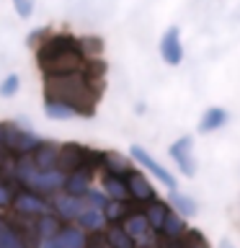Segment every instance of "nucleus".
<instances>
[{
	"label": "nucleus",
	"instance_id": "f257e3e1",
	"mask_svg": "<svg viewBox=\"0 0 240 248\" xmlns=\"http://www.w3.org/2000/svg\"><path fill=\"white\" fill-rule=\"evenodd\" d=\"M44 98L67 104L75 116H93L101 98V78H93L85 70L65 75H44Z\"/></svg>",
	"mask_w": 240,
	"mask_h": 248
},
{
	"label": "nucleus",
	"instance_id": "f03ea898",
	"mask_svg": "<svg viewBox=\"0 0 240 248\" xmlns=\"http://www.w3.org/2000/svg\"><path fill=\"white\" fill-rule=\"evenodd\" d=\"M15 176H18L21 184H26L29 189L36 191V194H52V191H57L65 186V173H62L60 168L42 170L29 160V155H23V160L18 163V168H15Z\"/></svg>",
	"mask_w": 240,
	"mask_h": 248
},
{
	"label": "nucleus",
	"instance_id": "7ed1b4c3",
	"mask_svg": "<svg viewBox=\"0 0 240 248\" xmlns=\"http://www.w3.org/2000/svg\"><path fill=\"white\" fill-rule=\"evenodd\" d=\"M39 142H42V140H39L34 132L21 129L15 122L0 124V147H3V150H8L11 155H18V158H23V155H29Z\"/></svg>",
	"mask_w": 240,
	"mask_h": 248
},
{
	"label": "nucleus",
	"instance_id": "20e7f679",
	"mask_svg": "<svg viewBox=\"0 0 240 248\" xmlns=\"http://www.w3.org/2000/svg\"><path fill=\"white\" fill-rule=\"evenodd\" d=\"M85 54L80 52V44L73 46V49H65L54 57L39 62V70L44 75H65V73H77V70H85Z\"/></svg>",
	"mask_w": 240,
	"mask_h": 248
},
{
	"label": "nucleus",
	"instance_id": "39448f33",
	"mask_svg": "<svg viewBox=\"0 0 240 248\" xmlns=\"http://www.w3.org/2000/svg\"><path fill=\"white\" fill-rule=\"evenodd\" d=\"M129 155H132V158H135V160L139 163V166H145L147 170H150V173H152L155 178H158L160 184H165V186H168L170 191L176 189V178H173V173H170L168 168H163L160 163H158V160H155V158H152L150 153L145 150V147H139V145H132Z\"/></svg>",
	"mask_w": 240,
	"mask_h": 248
},
{
	"label": "nucleus",
	"instance_id": "423d86ee",
	"mask_svg": "<svg viewBox=\"0 0 240 248\" xmlns=\"http://www.w3.org/2000/svg\"><path fill=\"white\" fill-rule=\"evenodd\" d=\"M11 207L18 215H44V212H49V204L44 202V197H42V194H36V191H31V189L15 191Z\"/></svg>",
	"mask_w": 240,
	"mask_h": 248
},
{
	"label": "nucleus",
	"instance_id": "0eeeda50",
	"mask_svg": "<svg viewBox=\"0 0 240 248\" xmlns=\"http://www.w3.org/2000/svg\"><path fill=\"white\" fill-rule=\"evenodd\" d=\"M77 44H80V39H75L70 34L46 36L44 42L36 46V65H39V62H44V60H49V57H54V54L65 52V49H73V46H77Z\"/></svg>",
	"mask_w": 240,
	"mask_h": 248
},
{
	"label": "nucleus",
	"instance_id": "6e6552de",
	"mask_svg": "<svg viewBox=\"0 0 240 248\" xmlns=\"http://www.w3.org/2000/svg\"><path fill=\"white\" fill-rule=\"evenodd\" d=\"M85 158H88V150L77 142H67L60 145V155H57V168L62 173H70V170H77L85 166Z\"/></svg>",
	"mask_w": 240,
	"mask_h": 248
},
{
	"label": "nucleus",
	"instance_id": "1a4fd4ad",
	"mask_svg": "<svg viewBox=\"0 0 240 248\" xmlns=\"http://www.w3.org/2000/svg\"><path fill=\"white\" fill-rule=\"evenodd\" d=\"M160 57L168 62V65H181L183 60V44H181V31L178 26H170L160 39Z\"/></svg>",
	"mask_w": 240,
	"mask_h": 248
},
{
	"label": "nucleus",
	"instance_id": "9d476101",
	"mask_svg": "<svg viewBox=\"0 0 240 248\" xmlns=\"http://www.w3.org/2000/svg\"><path fill=\"white\" fill-rule=\"evenodd\" d=\"M191 137H178L173 145H170V158L178 163V168L183 170L186 176H194L196 173V160H194V153H191Z\"/></svg>",
	"mask_w": 240,
	"mask_h": 248
},
{
	"label": "nucleus",
	"instance_id": "9b49d317",
	"mask_svg": "<svg viewBox=\"0 0 240 248\" xmlns=\"http://www.w3.org/2000/svg\"><path fill=\"white\" fill-rule=\"evenodd\" d=\"M124 181H127V189H129V197H135L139 202H150L155 199V189L147 178L139 173V170H127L124 173Z\"/></svg>",
	"mask_w": 240,
	"mask_h": 248
},
{
	"label": "nucleus",
	"instance_id": "f8f14e48",
	"mask_svg": "<svg viewBox=\"0 0 240 248\" xmlns=\"http://www.w3.org/2000/svg\"><path fill=\"white\" fill-rule=\"evenodd\" d=\"M57 155H60V145H54V142H39L34 150L29 153V160L34 163L36 168L49 170V168H57Z\"/></svg>",
	"mask_w": 240,
	"mask_h": 248
},
{
	"label": "nucleus",
	"instance_id": "ddd939ff",
	"mask_svg": "<svg viewBox=\"0 0 240 248\" xmlns=\"http://www.w3.org/2000/svg\"><path fill=\"white\" fill-rule=\"evenodd\" d=\"M121 228L129 232L135 243H145V240H150V232H152V228H150V222H147L145 212H129L127 217H124V225H121Z\"/></svg>",
	"mask_w": 240,
	"mask_h": 248
},
{
	"label": "nucleus",
	"instance_id": "4468645a",
	"mask_svg": "<svg viewBox=\"0 0 240 248\" xmlns=\"http://www.w3.org/2000/svg\"><path fill=\"white\" fill-rule=\"evenodd\" d=\"M62 189L67 194H73V197H83L90 189V168H77V170L65 173V186Z\"/></svg>",
	"mask_w": 240,
	"mask_h": 248
},
{
	"label": "nucleus",
	"instance_id": "2eb2a0df",
	"mask_svg": "<svg viewBox=\"0 0 240 248\" xmlns=\"http://www.w3.org/2000/svg\"><path fill=\"white\" fill-rule=\"evenodd\" d=\"M101 186H104V194L108 199H119V202H127L129 199V189H127V181L124 176H116V173H106L101 176Z\"/></svg>",
	"mask_w": 240,
	"mask_h": 248
},
{
	"label": "nucleus",
	"instance_id": "dca6fc26",
	"mask_svg": "<svg viewBox=\"0 0 240 248\" xmlns=\"http://www.w3.org/2000/svg\"><path fill=\"white\" fill-rule=\"evenodd\" d=\"M80 209H83L80 197H73V194H67V191L54 199V215L62 217V220H75Z\"/></svg>",
	"mask_w": 240,
	"mask_h": 248
},
{
	"label": "nucleus",
	"instance_id": "f3484780",
	"mask_svg": "<svg viewBox=\"0 0 240 248\" xmlns=\"http://www.w3.org/2000/svg\"><path fill=\"white\" fill-rule=\"evenodd\" d=\"M54 243H57V248H85L88 235L80 228H60V232L54 235Z\"/></svg>",
	"mask_w": 240,
	"mask_h": 248
},
{
	"label": "nucleus",
	"instance_id": "a211bd4d",
	"mask_svg": "<svg viewBox=\"0 0 240 248\" xmlns=\"http://www.w3.org/2000/svg\"><path fill=\"white\" fill-rule=\"evenodd\" d=\"M75 220L80 222L83 228L93 230V232H101V230L106 228V215H104V209H96V207H85V209H80Z\"/></svg>",
	"mask_w": 240,
	"mask_h": 248
},
{
	"label": "nucleus",
	"instance_id": "6ab92c4d",
	"mask_svg": "<svg viewBox=\"0 0 240 248\" xmlns=\"http://www.w3.org/2000/svg\"><path fill=\"white\" fill-rule=\"evenodd\" d=\"M227 119H230V114L225 111V108H220V106H212V108H207L204 111V116H201V122H199V132H214V129H220L222 124H227Z\"/></svg>",
	"mask_w": 240,
	"mask_h": 248
},
{
	"label": "nucleus",
	"instance_id": "aec40b11",
	"mask_svg": "<svg viewBox=\"0 0 240 248\" xmlns=\"http://www.w3.org/2000/svg\"><path fill=\"white\" fill-rule=\"evenodd\" d=\"M106 246L108 248H137V243L132 240V235L116 222H111L106 228Z\"/></svg>",
	"mask_w": 240,
	"mask_h": 248
},
{
	"label": "nucleus",
	"instance_id": "412c9836",
	"mask_svg": "<svg viewBox=\"0 0 240 248\" xmlns=\"http://www.w3.org/2000/svg\"><path fill=\"white\" fill-rule=\"evenodd\" d=\"M158 232L165 235V238H181L186 232V220L178 212H173V209H168V215H165V220H163Z\"/></svg>",
	"mask_w": 240,
	"mask_h": 248
},
{
	"label": "nucleus",
	"instance_id": "4be33fe9",
	"mask_svg": "<svg viewBox=\"0 0 240 248\" xmlns=\"http://www.w3.org/2000/svg\"><path fill=\"white\" fill-rule=\"evenodd\" d=\"M168 204H170V209H176L181 217H194L196 215V202H194L191 197H186V194H178L176 189L170 191Z\"/></svg>",
	"mask_w": 240,
	"mask_h": 248
},
{
	"label": "nucleus",
	"instance_id": "5701e85b",
	"mask_svg": "<svg viewBox=\"0 0 240 248\" xmlns=\"http://www.w3.org/2000/svg\"><path fill=\"white\" fill-rule=\"evenodd\" d=\"M168 209H170V204H165V202L150 199V204H147V209H145V217H147V222H150V228L155 232L160 230V225H163V220H165Z\"/></svg>",
	"mask_w": 240,
	"mask_h": 248
},
{
	"label": "nucleus",
	"instance_id": "b1692460",
	"mask_svg": "<svg viewBox=\"0 0 240 248\" xmlns=\"http://www.w3.org/2000/svg\"><path fill=\"white\" fill-rule=\"evenodd\" d=\"M60 228H62V222H60L57 215H49V212L39 215V225H36L39 238H54L60 232Z\"/></svg>",
	"mask_w": 240,
	"mask_h": 248
},
{
	"label": "nucleus",
	"instance_id": "393cba45",
	"mask_svg": "<svg viewBox=\"0 0 240 248\" xmlns=\"http://www.w3.org/2000/svg\"><path fill=\"white\" fill-rule=\"evenodd\" d=\"M0 248H26L18 230H13L11 222H5V220H0Z\"/></svg>",
	"mask_w": 240,
	"mask_h": 248
},
{
	"label": "nucleus",
	"instance_id": "a878e982",
	"mask_svg": "<svg viewBox=\"0 0 240 248\" xmlns=\"http://www.w3.org/2000/svg\"><path fill=\"white\" fill-rule=\"evenodd\" d=\"M101 163L106 166L108 173H116V176H124L129 170V160L124 158V155H119V153H104Z\"/></svg>",
	"mask_w": 240,
	"mask_h": 248
},
{
	"label": "nucleus",
	"instance_id": "bb28decb",
	"mask_svg": "<svg viewBox=\"0 0 240 248\" xmlns=\"http://www.w3.org/2000/svg\"><path fill=\"white\" fill-rule=\"evenodd\" d=\"M44 111L49 119H73L75 116V111L67 104H60V101H52V98H44Z\"/></svg>",
	"mask_w": 240,
	"mask_h": 248
},
{
	"label": "nucleus",
	"instance_id": "cd10ccee",
	"mask_svg": "<svg viewBox=\"0 0 240 248\" xmlns=\"http://www.w3.org/2000/svg\"><path fill=\"white\" fill-rule=\"evenodd\" d=\"M104 215H106V222H119L121 217L129 215V204L127 202H119V199H111V202H106Z\"/></svg>",
	"mask_w": 240,
	"mask_h": 248
},
{
	"label": "nucleus",
	"instance_id": "c85d7f7f",
	"mask_svg": "<svg viewBox=\"0 0 240 248\" xmlns=\"http://www.w3.org/2000/svg\"><path fill=\"white\" fill-rule=\"evenodd\" d=\"M18 88H21V78L15 75V73H11V75H5L3 83H0V96H3V98H11V96H15V93H18Z\"/></svg>",
	"mask_w": 240,
	"mask_h": 248
},
{
	"label": "nucleus",
	"instance_id": "c756f323",
	"mask_svg": "<svg viewBox=\"0 0 240 248\" xmlns=\"http://www.w3.org/2000/svg\"><path fill=\"white\" fill-rule=\"evenodd\" d=\"M80 199H85L90 207H96V209H104V207H106V202H108L106 194H104V191H96V189H88Z\"/></svg>",
	"mask_w": 240,
	"mask_h": 248
},
{
	"label": "nucleus",
	"instance_id": "7c9ffc66",
	"mask_svg": "<svg viewBox=\"0 0 240 248\" xmlns=\"http://www.w3.org/2000/svg\"><path fill=\"white\" fill-rule=\"evenodd\" d=\"M104 49V42L101 39H96V36H90V39H80V52L85 54V57H96V54Z\"/></svg>",
	"mask_w": 240,
	"mask_h": 248
},
{
	"label": "nucleus",
	"instance_id": "2f4dec72",
	"mask_svg": "<svg viewBox=\"0 0 240 248\" xmlns=\"http://www.w3.org/2000/svg\"><path fill=\"white\" fill-rule=\"evenodd\" d=\"M13 186L8 184V181H0V209L3 207H11V202H13Z\"/></svg>",
	"mask_w": 240,
	"mask_h": 248
},
{
	"label": "nucleus",
	"instance_id": "473e14b6",
	"mask_svg": "<svg viewBox=\"0 0 240 248\" xmlns=\"http://www.w3.org/2000/svg\"><path fill=\"white\" fill-rule=\"evenodd\" d=\"M13 8L21 18H29V16L34 13V0H13Z\"/></svg>",
	"mask_w": 240,
	"mask_h": 248
},
{
	"label": "nucleus",
	"instance_id": "72a5a7b5",
	"mask_svg": "<svg viewBox=\"0 0 240 248\" xmlns=\"http://www.w3.org/2000/svg\"><path fill=\"white\" fill-rule=\"evenodd\" d=\"M186 235H189V238H186L189 248H209V246H207V240H204V235H201L199 230H189Z\"/></svg>",
	"mask_w": 240,
	"mask_h": 248
},
{
	"label": "nucleus",
	"instance_id": "f704fd0d",
	"mask_svg": "<svg viewBox=\"0 0 240 248\" xmlns=\"http://www.w3.org/2000/svg\"><path fill=\"white\" fill-rule=\"evenodd\" d=\"M44 36H46V31H44V29H36L34 34L29 36V44H36V39H44Z\"/></svg>",
	"mask_w": 240,
	"mask_h": 248
},
{
	"label": "nucleus",
	"instance_id": "c9c22d12",
	"mask_svg": "<svg viewBox=\"0 0 240 248\" xmlns=\"http://www.w3.org/2000/svg\"><path fill=\"white\" fill-rule=\"evenodd\" d=\"M39 248H57V243H54V238H42Z\"/></svg>",
	"mask_w": 240,
	"mask_h": 248
},
{
	"label": "nucleus",
	"instance_id": "e433bc0d",
	"mask_svg": "<svg viewBox=\"0 0 240 248\" xmlns=\"http://www.w3.org/2000/svg\"><path fill=\"white\" fill-rule=\"evenodd\" d=\"M220 248H232V246H230V243H227V240H225V243H222V246H220Z\"/></svg>",
	"mask_w": 240,
	"mask_h": 248
}]
</instances>
